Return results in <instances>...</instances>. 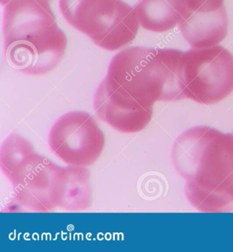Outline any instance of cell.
Listing matches in <instances>:
<instances>
[{
  "label": "cell",
  "instance_id": "4fadbf2b",
  "mask_svg": "<svg viewBox=\"0 0 233 252\" xmlns=\"http://www.w3.org/2000/svg\"><path fill=\"white\" fill-rule=\"evenodd\" d=\"M10 1H11V0H0V2H1V5H2L3 6H4L5 5H6L7 3Z\"/></svg>",
  "mask_w": 233,
  "mask_h": 252
},
{
  "label": "cell",
  "instance_id": "8992f818",
  "mask_svg": "<svg viewBox=\"0 0 233 252\" xmlns=\"http://www.w3.org/2000/svg\"><path fill=\"white\" fill-rule=\"evenodd\" d=\"M9 180L21 207L37 213L61 208L67 170L47 158L34 153L16 168Z\"/></svg>",
  "mask_w": 233,
  "mask_h": 252
},
{
  "label": "cell",
  "instance_id": "ba28073f",
  "mask_svg": "<svg viewBox=\"0 0 233 252\" xmlns=\"http://www.w3.org/2000/svg\"><path fill=\"white\" fill-rule=\"evenodd\" d=\"M229 21L225 6L212 11L184 10L179 28L185 39L193 48L213 47L227 35Z\"/></svg>",
  "mask_w": 233,
  "mask_h": 252
},
{
  "label": "cell",
  "instance_id": "5b68a950",
  "mask_svg": "<svg viewBox=\"0 0 233 252\" xmlns=\"http://www.w3.org/2000/svg\"><path fill=\"white\" fill-rule=\"evenodd\" d=\"M181 90L184 99L216 104L233 91V56L222 46L193 48L183 57Z\"/></svg>",
  "mask_w": 233,
  "mask_h": 252
},
{
  "label": "cell",
  "instance_id": "9c48e42d",
  "mask_svg": "<svg viewBox=\"0 0 233 252\" xmlns=\"http://www.w3.org/2000/svg\"><path fill=\"white\" fill-rule=\"evenodd\" d=\"M133 8L140 26L154 32L173 29L180 23L184 11L179 0H140Z\"/></svg>",
  "mask_w": 233,
  "mask_h": 252
},
{
  "label": "cell",
  "instance_id": "6da1fadb",
  "mask_svg": "<svg viewBox=\"0 0 233 252\" xmlns=\"http://www.w3.org/2000/svg\"><path fill=\"white\" fill-rule=\"evenodd\" d=\"M183 54L177 49L127 48L111 60L95 96L122 113H153L156 101L183 100Z\"/></svg>",
  "mask_w": 233,
  "mask_h": 252
},
{
  "label": "cell",
  "instance_id": "7a4b0ae2",
  "mask_svg": "<svg viewBox=\"0 0 233 252\" xmlns=\"http://www.w3.org/2000/svg\"><path fill=\"white\" fill-rule=\"evenodd\" d=\"M172 159L195 209L233 211V134L205 126L187 129L174 141Z\"/></svg>",
  "mask_w": 233,
  "mask_h": 252
},
{
  "label": "cell",
  "instance_id": "52a82bcc",
  "mask_svg": "<svg viewBox=\"0 0 233 252\" xmlns=\"http://www.w3.org/2000/svg\"><path fill=\"white\" fill-rule=\"evenodd\" d=\"M49 145L53 154L69 166L86 167L100 157L105 136L91 115L82 111L69 112L53 124Z\"/></svg>",
  "mask_w": 233,
  "mask_h": 252
},
{
  "label": "cell",
  "instance_id": "7c38bea8",
  "mask_svg": "<svg viewBox=\"0 0 233 252\" xmlns=\"http://www.w3.org/2000/svg\"><path fill=\"white\" fill-rule=\"evenodd\" d=\"M188 12L212 11L224 6V0H179Z\"/></svg>",
  "mask_w": 233,
  "mask_h": 252
},
{
  "label": "cell",
  "instance_id": "30bf717a",
  "mask_svg": "<svg viewBox=\"0 0 233 252\" xmlns=\"http://www.w3.org/2000/svg\"><path fill=\"white\" fill-rule=\"evenodd\" d=\"M66 170L67 184L61 208L72 212L89 208L92 191L88 170L84 166H69Z\"/></svg>",
  "mask_w": 233,
  "mask_h": 252
},
{
  "label": "cell",
  "instance_id": "8fae6325",
  "mask_svg": "<svg viewBox=\"0 0 233 252\" xmlns=\"http://www.w3.org/2000/svg\"><path fill=\"white\" fill-rule=\"evenodd\" d=\"M35 153L29 141L12 134L6 138L0 150V167L8 179L23 161Z\"/></svg>",
  "mask_w": 233,
  "mask_h": 252
},
{
  "label": "cell",
  "instance_id": "3957f363",
  "mask_svg": "<svg viewBox=\"0 0 233 252\" xmlns=\"http://www.w3.org/2000/svg\"><path fill=\"white\" fill-rule=\"evenodd\" d=\"M3 9L7 62L21 72L42 75L61 61L65 33L57 24L49 0H11Z\"/></svg>",
  "mask_w": 233,
  "mask_h": 252
},
{
  "label": "cell",
  "instance_id": "5bb4252c",
  "mask_svg": "<svg viewBox=\"0 0 233 252\" xmlns=\"http://www.w3.org/2000/svg\"></svg>",
  "mask_w": 233,
  "mask_h": 252
},
{
  "label": "cell",
  "instance_id": "277c9868",
  "mask_svg": "<svg viewBox=\"0 0 233 252\" xmlns=\"http://www.w3.org/2000/svg\"><path fill=\"white\" fill-rule=\"evenodd\" d=\"M59 7L71 26L106 50L125 47L138 33L134 8L122 0H59Z\"/></svg>",
  "mask_w": 233,
  "mask_h": 252
}]
</instances>
